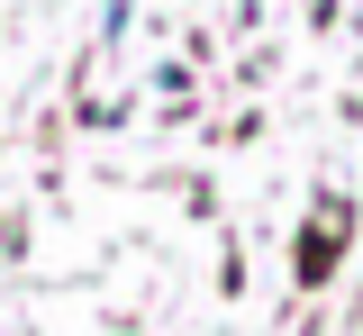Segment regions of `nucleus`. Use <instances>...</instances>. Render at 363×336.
Returning <instances> with one entry per match:
<instances>
[{"label": "nucleus", "mask_w": 363, "mask_h": 336, "mask_svg": "<svg viewBox=\"0 0 363 336\" xmlns=\"http://www.w3.org/2000/svg\"><path fill=\"white\" fill-rule=\"evenodd\" d=\"M327 264H336V209L300 237V282H327Z\"/></svg>", "instance_id": "1"}]
</instances>
